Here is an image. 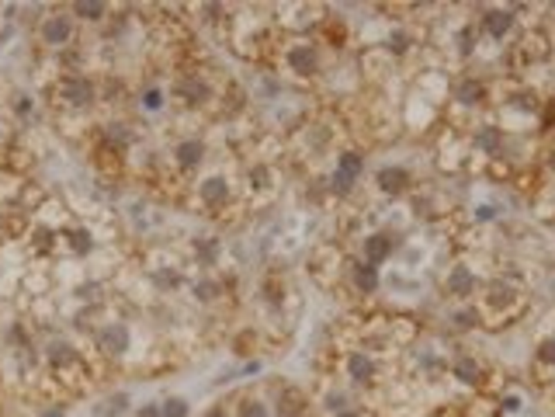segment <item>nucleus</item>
Returning a JSON list of instances; mask_svg holds the SVG:
<instances>
[{
	"mask_svg": "<svg viewBox=\"0 0 555 417\" xmlns=\"http://www.w3.org/2000/svg\"><path fill=\"white\" fill-rule=\"evenodd\" d=\"M361 167H365V157H361L358 150H344V153L337 157V163H334L330 188L340 191V195H347V191L354 188V181L361 177Z\"/></svg>",
	"mask_w": 555,
	"mask_h": 417,
	"instance_id": "1",
	"label": "nucleus"
},
{
	"mask_svg": "<svg viewBox=\"0 0 555 417\" xmlns=\"http://www.w3.org/2000/svg\"><path fill=\"white\" fill-rule=\"evenodd\" d=\"M60 98L63 101H70V105H91L94 101V84L91 80H84V77H63L60 80Z\"/></svg>",
	"mask_w": 555,
	"mask_h": 417,
	"instance_id": "2",
	"label": "nucleus"
},
{
	"mask_svg": "<svg viewBox=\"0 0 555 417\" xmlns=\"http://www.w3.org/2000/svg\"><path fill=\"white\" fill-rule=\"evenodd\" d=\"M389 254H392V240H389V233H368L365 237V244H361V258L368 261V265H382V261H389Z\"/></svg>",
	"mask_w": 555,
	"mask_h": 417,
	"instance_id": "3",
	"label": "nucleus"
},
{
	"mask_svg": "<svg viewBox=\"0 0 555 417\" xmlns=\"http://www.w3.org/2000/svg\"><path fill=\"white\" fill-rule=\"evenodd\" d=\"M347 375H351L354 382H372V379L379 375V362H375L368 351H354V355L347 358Z\"/></svg>",
	"mask_w": 555,
	"mask_h": 417,
	"instance_id": "4",
	"label": "nucleus"
},
{
	"mask_svg": "<svg viewBox=\"0 0 555 417\" xmlns=\"http://www.w3.org/2000/svg\"><path fill=\"white\" fill-rule=\"evenodd\" d=\"M510 25H513V11L510 8H496V11L482 15V28H486L489 39H503L510 32Z\"/></svg>",
	"mask_w": 555,
	"mask_h": 417,
	"instance_id": "5",
	"label": "nucleus"
},
{
	"mask_svg": "<svg viewBox=\"0 0 555 417\" xmlns=\"http://www.w3.org/2000/svg\"><path fill=\"white\" fill-rule=\"evenodd\" d=\"M289 70H295V73H302V77L316 73V70H320L316 49H313V46H295V49L289 53Z\"/></svg>",
	"mask_w": 555,
	"mask_h": 417,
	"instance_id": "6",
	"label": "nucleus"
},
{
	"mask_svg": "<svg viewBox=\"0 0 555 417\" xmlns=\"http://www.w3.org/2000/svg\"><path fill=\"white\" fill-rule=\"evenodd\" d=\"M42 39H46L49 46H66V42L73 39V25H70V18H63V15L49 18V21L42 25Z\"/></svg>",
	"mask_w": 555,
	"mask_h": 417,
	"instance_id": "7",
	"label": "nucleus"
},
{
	"mask_svg": "<svg viewBox=\"0 0 555 417\" xmlns=\"http://www.w3.org/2000/svg\"><path fill=\"white\" fill-rule=\"evenodd\" d=\"M444 289L451 292V296H472V289H475V278H472V272L465 268V265H455L451 268V275H448V282H444Z\"/></svg>",
	"mask_w": 555,
	"mask_h": 417,
	"instance_id": "8",
	"label": "nucleus"
},
{
	"mask_svg": "<svg viewBox=\"0 0 555 417\" xmlns=\"http://www.w3.org/2000/svg\"><path fill=\"white\" fill-rule=\"evenodd\" d=\"M354 285H358L365 296L379 292V285H382V275H379V268H375V265H368V261H358V265H354Z\"/></svg>",
	"mask_w": 555,
	"mask_h": 417,
	"instance_id": "9",
	"label": "nucleus"
},
{
	"mask_svg": "<svg viewBox=\"0 0 555 417\" xmlns=\"http://www.w3.org/2000/svg\"><path fill=\"white\" fill-rule=\"evenodd\" d=\"M406 184H410V174H406L403 167H382V170H379V188H382V191L399 195V191H406Z\"/></svg>",
	"mask_w": 555,
	"mask_h": 417,
	"instance_id": "10",
	"label": "nucleus"
},
{
	"mask_svg": "<svg viewBox=\"0 0 555 417\" xmlns=\"http://www.w3.org/2000/svg\"><path fill=\"white\" fill-rule=\"evenodd\" d=\"M198 195H201L205 205H215V208H219V205L226 202V181H222V177H205L201 188H198Z\"/></svg>",
	"mask_w": 555,
	"mask_h": 417,
	"instance_id": "11",
	"label": "nucleus"
},
{
	"mask_svg": "<svg viewBox=\"0 0 555 417\" xmlns=\"http://www.w3.org/2000/svg\"><path fill=\"white\" fill-rule=\"evenodd\" d=\"M455 98H458V105L472 108V105H479V101L486 98V87H482L479 80H462V84H458V91H455Z\"/></svg>",
	"mask_w": 555,
	"mask_h": 417,
	"instance_id": "12",
	"label": "nucleus"
},
{
	"mask_svg": "<svg viewBox=\"0 0 555 417\" xmlns=\"http://www.w3.org/2000/svg\"><path fill=\"white\" fill-rule=\"evenodd\" d=\"M201 153H205V146L194 143V139H188V143L177 146V163H181V167H194V163H201Z\"/></svg>",
	"mask_w": 555,
	"mask_h": 417,
	"instance_id": "13",
	"label": "nucleus"
},
{
	"mask_svg": "<svg viewBox=\"0 0 555 417\" xmlns=\"http://www.w3.org/2000/svg\"><path fill=\"white\" fill-rule=\"evenodd\" d=\"M101 341H104V348H108V351H125V348H129V330H125L122 323H111V327L104 330V337H101Z\"/></svg>",
	"mask_w": 555,
	"mask_h": 417,
	"instance_id": "14",
	"label": "nucleus"
},
{
	"mask_svg": "<svg viewBox=\"0 0 555 417\" xmlns=\"http://www.w3.org/2000/svg\"><path fill=\"white\" fill-rule=\"evenodd\" d=\"M451 372H455L462 382H479V375H482V369H479L468 355H462V358L455 362V369H451Z\"/></svg>",
	"mask_w": 555,
	"mask_h": 417,
	"instance_id": "15",
	"label": "nucleus"
},
{
	"mask_svg": "<svg viewBox=\"0 0 555 417\" xmlns=\"http://www.w3.org/2000/svg\"><path fill=\"white\" fill-rule=\"evenodd\" d=\"M239 417H271V410H267V403H260V400H246Z\"/></svg>",
	"mask_w": 555,
	"mask_h": 417,
	"instance_id": "16",
	"label": "nucleus"
},
{
	"mask_svg": "<svg viewBox=\"0 0 555 417\" xmlns=\"http://www.w3.org/2000/svg\"><path fill=\"white\" fill-rule=\"evenodd\" d=\"M160 414H163V417H188V403H184V400H167Z\"/></svg>",
	"mask_w": 555,
	"mask_h": 417,
	"instance_id": "17",
	"label": "nucleus"
},
{
	"mask_svg": "<svg viewBox=\"0 0 555 417\" xmlns=\"http://www.w3.org/2000/svg\"><path fill=\"white\" fill-rule=\"evenodd\" d=\"M538 362H545V365H555V337H548V341L538 348Z\"/></svg>",
	"mask_w": 555,
	"mask_h": 417,
	"instance_id": "18",
	"label": "nucleus"
},
{
	"mask_svg": "<svg viewBox=\"0 0 555 417\" xmlns=\"http://www.w3.org/2000/svg\"><path fill=\"white\" fill-rule=\"evenodd\" d=\"M104 11H108L104 4H77V15H80V18H101Z\"/></svg>",
	"mask_w": 555,
	"mask_h": 417,
	"instance_id": "19",
	"label": "nucleus"
},
{
	"mask_svg": "<svg viewBox=\"0 0 555 417\" xmlns=\"http://www.w3.org/2000/svg\"><path fill=\"white\" fill-rule=\"evenodd\" d=\"M156 105H160V94L149 91V94H146V108H156Z\"/></svg>",
	"mask_w": 555,
	"mask_h": 417,
	"instance_id": "20",
	"label": "nucleus"
},
{
	"mask_svg": "<svg viewBox=\"0 0 555 417\" xmlns=\"http://www.w3.org/2000/svg\"><path fill=\"white\" fill-rule=\"evenodd\" d=\"M139 417H163V414H160L156 407H143V410H139Z\"/></svg>",
	"mask_w": 555,
	"mask_h": 417,
	"instance_id": "21",
	"label": "nucleus"
},
{
	"mask_svg": "<svg viewBox=\"0 0 555 417\" xmlns=\"http://www.w3.org/2000/svg\"><path fill=\"white\" fill-rule=\"evenodd\" d=\"M205 417H229V414H226V410H222V407H212V410H208V414H205Z\"/></svg>",
	"mask_w": 555,
	"mask_h": 417,
	"instance_id": "22",
	"label": "nucleus"
},
{
	"mask_svg": "<svg viewBox=\"0 0 555 417\" xmlns=\"http://www.w3.org/2000/svg\"><path fill=\"white\" fill-rule=\"evenodd\" d=\"M337 417H361V414H358V410H340Z\"/></svg>",
	"mask_w": 555,
	"mask_h": 417,
	"instance_id": "23",
	"label": "nucleus"
},
{
	"mask_svg": "<svg viewBox=\"0 0 555 417\" xmlns=\"http://www.w3.org/2000/svg\"><path fill=\"white\" fill-rule=\"evenodd\" d=\"M548 163H552V170H555V153H552V160H548Z\"/></svg>",
	"mask_w": 555,
	"mask_h": 417,
	"instance_id": "24",
	"label": "nucleus"
}]
</instances>
